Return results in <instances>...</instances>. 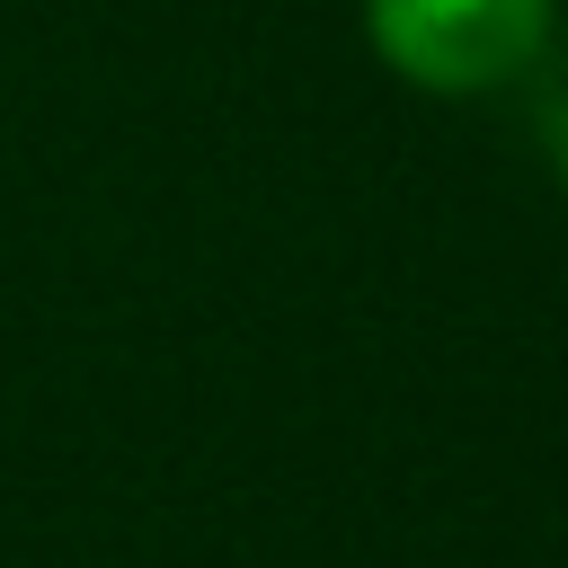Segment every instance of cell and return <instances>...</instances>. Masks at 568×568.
Listing matches in <instances>:
<instances>
[{"mask_svg":"<svg viewBox=\"0 0 568 568\" xmlns=\"http://www.w3.org/2000/svg\"><path fill=\"white\" fill-rule=\"evenodd\" d=\"M559 178H568V115H559Z\"/></svg>","mask_w":568,"mask_h":568,"instance_id":"obj_2","label":"cell"},{"mask_svg":"<svg viewBox=\"0 0 568 568\" xmlns=\"http://www.w3.org/2000/svg\"><path fill=\"white\" fill-rule=\"evenodd\" d=\"M364 27L399 80L479 98L550 44V0H364Z\"/></svg>","mask_w":568,"mask_h":568,"instance_id":"obj_1","label":"cell"}]
</instances>
